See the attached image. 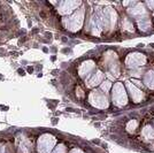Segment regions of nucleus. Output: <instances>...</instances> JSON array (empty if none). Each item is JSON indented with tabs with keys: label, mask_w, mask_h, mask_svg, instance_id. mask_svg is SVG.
<instances>
[{
	"label": "nucleus",
	"mask_w": 154,
	"mask_h": 153,
	"mask_svg": "<svg viewBox=\"0 0 154 153\" xmlns=\"http://www.w3.org/2000/svg\"><path fill=\"white\" fill-rule=\"evenodd\" d=\"M128 13L130 14L131 16H134V17H140L141 15H145V14H146V11H145V8H144L143 5L137 4L135 7L129 8Z\"/></svg>",
	"instance_id": "9d476101"
},
{
	"label": "nucleus",
	"mask_w": 154,
	"mask_h": 153,
	"mask_svg": "<svg viewBox=\"0 0 154 153\" xmlns=\"http://www.w3.org/2000/svg\"><path fill=\"white\" fill-rule=\"evenodd\" d=\"M110 86H112V83L109 82V81H103L101 85H100V88H101V91H105V92H108L109 89H110Z\"/></svg>",
	"instance_id": "2eb2a0df"
},
{
	"label": "nucleus",
	"mask_w": 154,
	"mask_h": 153,
	"mask_svg": "<svg viewBox=\"0 0 154 153\" xmlns=\"http://www.w3.org/2000/svg\"><path fill=\"white\" fill-rule=\"evenodd\" d=\"M70 153H84L83 151H82V150H81V148H72V150H71L70 151Z\"/></svg>",
	"instance_id": "a211bd4d"
},
{
	"label": "nucleus",
	"mask_w": 154,
	"mask_h": 153,
	"mask_svg": "<svg viewBox=\"0 0 154 153\" xmlns=\"http://www.w3.org/2000/svg\"><path fill=\"white\" fill-rule=\"evenodd\" d=\"M138 26H139V29H140L141 31H147L148 29L151 28V21L147 17L138 20Z\"/></svg>",
	"instance_id": "ddd939ff"
},
{
	"label": "nucleus",
	"mask_w": 154,
	"mask_h": 153,
	"mask_svg": "<svg viewBox=\"0 0 154 153\" xmlns=\"http://www.w3.org/2000/svg\"><path fill=\"white\" fill-rule=\"evenodd\" d=\"M58 121H59L58 117H53V119H52V123H53V124H57Z\"/></svg>",
	"instance_id": "4be33fe9"
},
{
	"label": "nucleus",
	"mask_w": 154,
	"mask_h": 153,
	"mask_svg": "<svg viewBox=\"0 0 154 153\" xmlns=\"http://www.w3.org/2000/svg\"><path fill=\"white\" fill-rule=\"evenodd\" d=\"M38 31H39V29H33V30H32V33H37Z\"/></svg>",
	"instance_id": "b1692460"
},
{
	"label": "nucleus",
	"mask_w": 154,
	"mask_h": 153,
	"mask_svg": "<svg viewBox=\"0 0 154 153\" xmlns=\"http://www.w3.org/2000/svg\"><path fill=\"white\" fill-rule=\"evenodd\" d=\"M141 135L147 138V139H154V129L151 126H146V127L143 129Z\"/></svg>",
	"instance_id": "f8f14e48"
},
{
	"label": "nucleus",
	"mask_w": 154,
	"mask_h": 153,
	"mask_svg": "<svg viewBox=\"0 0 154 153\" xmlns=\"http://www.w3.org/2000/svg\"><path fill=\"white\" fill-rule=\"evenodd\" d=\"M0 80H4V77L1 76V75H0Z\"/></svg>",
	"instance_id": "a878e982"
},
{
	"label": "nucleus",
	"mask_w": 154,
	"mask_h": 153,
	"mask_svg": "<svg viewBox=\"0 0 154 153\" xmlns=\"http://www.w3.org/2000/svg\"><path fill=\"white\" fill-rule=\"evenodd\" d=\"M144 83L146 84L149 89H154V70H149L145 74Z\"/></svg>",
	"instance_id": "9b49d317"
},
{
	"label": "nucleus",
	"mask_w": 154,
	"mask_h": 153,
	"mask_svg": "<svg viewBox=\"0 0 154 153\" xmlns=\"http://www.w3.org/2000/svg\"><path fill=\"white\" fill-rule=\"evenodd\" d=\"M96 68V64H94V61H92V60H88V61H85L84 64H81V67H79V69H78V73H79V76L82 77V78H88V77H90L92 74V71L93 69Z\"/></svg>",
	"instance_id": "0eeeda50"
},
{
	"label": "nucleus",
	"mask_w": 154,
	"mask_h": 153,
	"mask_svg": "<svg viewBox=\"0 0 154 153\" xmlns=\"http://www.w3.org/2000/svg\"><path fill=\"white\" fill-rule=\"evenodd\" d=\"M26 71H28L29 74H32V73H33V67H31V66H28V67H26Z\"/></svg>",
	"instance_id": "412c9836"
},
{
	"label": "nucleus",
	"mask_w": 154,
	"mask_h": 153,
	"mask_svg": "<svg viewBox=\"0 0 154 153\" xmlns=\"http://www.w3.org/2000/svg\"><path fill=\"white\" fill-rule=\"evenodd\" d=\"M0 153H9L5 145H0Z\"/></svg>",
	"instance_id": "f3484780"
},
{
	"label": "nucleus",
	"mask_w": 154,
	"mask_h": 153,
	"mask_svg": "<svg viewBox=\"0 0 154 153\" xmlns=\"http://www.w3.org/2000/svg\"><path fill=\"white\" fill-rule=\"evenodd\" d=\"M145 62H146V58L144 54H140V53L129 54L127 60H125L127 67H129V68H137L139 66H144Z\"/></svg>",
	"instance_id": "39448f33"
},
{
	"label": "nucleus",
	"mask_w": 154,
	"mask_h": 153,
	"mask_svg": "<svg viewBox=\"0 0 154 153\" xmlns=\"http://www.w3.org/2000/svg\"><path fill=\"white\" fill-rule=\"evenodd\" d=\"M57 143V138L50 134L42 135L37 142V150L39 153H51Z\"/></svg>",
	"instance_id": "f03ea898"
},
{
	"label": "nucleus",
	"mask_w": 154,
	"mask_h": 153,
	"mask_svg": "<svg viewBox=\"0 0 154 153\" xmlns=\"http://www.w3.org/2000/svg\"><path fill=\"white\" fill-rule=\"evenodd\" d=\"M43 51H44V52H48V48H47V47H44V48H43Z\"/></svg>",
	"instance_id": "393cba45"
},
{
	"label": "nucleus",
	"mask_w": 154,
	"mask_h": 153,
	"mask_svg": "<svg viewBox=\"0 0 154 153\" xmlns=\"http://www.w3.org/2000/svg\"><path fill=\"white\" fill-rule=\"evenodd\" d=\"M81 5V1H61L59 2V13L61 15H67L71 13L74 9H76V7Z\"/></svg>",
	"instance_id": "423d86ee"
},
{
	"label": "nucleus",
	"mask_w": 154,
	"mask_h": 153,
	"mask_svg": "<svg viewBox=\"0 0 154 153\" xmlns=\"http://www.w3.org/2000/svg\"><path fill=\"white\" fill-rule=\"evenodd\" d=\"M17 73H19L20 76H24V75H26V71L22 69V68H19V69H17Z\"/></svg>",
	"instance_id": "6ab92c4d"
},
{
	"label": "nucleus",
	"mask_w": 154,
	"mask_h": 153,
	"mask_svg": "<svg viewBox=\"0 0 154 153\" xmlns=\"http://www.w3.org/2000/svg\"><path fill=\"white\" fill-rule=\"evenodd\" d=\"M147 5L152 11H154V1H147Z\"/></svg>",
	"instance_id": "aec40b11"
},
{
	"label": "nucleus",
	"mask_w": 154,
	"mask_h": 153,
	"mask_svg": "<svg viewBox=\"0 0 154 153\" xmlns=\"http://www.w3.org/2000/svg\"><path fill=\"white\" fill-rule=\"evenodd\" d=\"M137 126H138V122L136 121V120H131L127 124V130H128L129 133H134L136 130V128H137Z\"/></svg>",
	"instance_id": "4468645a"
},
{
	"label": "nucleus",
	"mask_w": 154,
	"mask_h": 153,
	"mask_svg": "<svg viewBox=\"0 0 154 153\" xmlns=\"http://www.w3.org/2000/svg\"><path fill=\"white\" fill-rule=\"evenodd\" d=\"M89 101L92 106L97 108H107L108 107V99L106 95L103 93L101 90L96 89L93 90L89 96Z\"/></svg>",
	"instance_id": "7ed1b4c3"
},
{
	"label": "nucleus",
	"mask_w": 154,
	"mask_h": 153,
	"mask_svg": "<svg viewBox=\"0 0 154 153\" xmlns=\"http://www.w3.org/2000/svg\"><path fill=\"white\" fill-rule=\"evenodd\" d=\"M113 102L116 106L122 107L128 104V97L125 93V90L122 83H116L113 88Z\"/></svg>",
	"instance_id": "20e7f679"
},
{
	"label": "nucleus",
	"mask_w": 154,
	"mask_h": 153,
	"mask_svg": "<svg viewBox=\"0 0 154 153\" xmlns=\"http://www.w3.org/2000/svg\"><path fill=\"white\" fill-rule=\"evenodd\" d=\"M53 153H66V146L60 144L59 146L55 147V150L53 151Z\"/></svg>",
	"instance_id": "dca6fc26"
},
{
	"label": "nucleus",
	"mask_w": 154,
	"mask_h": 153,
	"mask_svg": "<svg viewBox=\"0 0 154 153\" xmlns=\"http://www.w3.org/2000/svg\"><path fill=\"white\" fill-rule=\"evenodd\" d=\"M83 19H84V9L79 8L78 11H76L74 15H71L70 17H64L62 20L63 24L66 28L70 31H77L81 29V27L83 24Z\"/></svg>",
	"instance_id": "f257e3e1"
},
{
	"label": "nucleus",
	"mask_w": 154,
	"mask_h": 153,
	"mask_svg": "<svg viewBox=\"0 0 154 153\" xmlns=\"http://www.w3.org/2000/svg\"><path fill=\"white\" fill-rule=\"evenodd\" d=\"M26 40V37H23V38H21L19 40V44H23V43H24Z\"/></svg>",
	"instance_id": "5701e85b"
},
{
	"label": "nucleus",
	"mask_w": 154,
	"mask_h": 153,
	"mask_svg": "<svg viewBox=\"0 0 154 153\" xmlns=\"http://www.w3.org/2000/svg\"><path fill=\"white\" fill-rule=\"evenodd\" d=\"M103 77H105V74H103V71L98 70L97 73L92 74L90 77H88V81H86L88 84H86V86H88V88H94L98 84L103 83Z\"/></svg>",
	"instance_id": "6e6552de"
},
{
	"label": "nucleus",
	"mask_w": 154,
	"mask_h": 153,
	"mask_svg": "<svg viewBox=\"0 0 154 153\" xmlns=\"http://www.w3.org/2000/svg\"><path fill=\"white\" fill-rule=\"evenodd\" d=\"M127 88H128L129 92H130V95H131V98H132V100L135 102H139L141 101V99H143V92H141V90H139L138 88H136L134 84H131L130 82L127 83Z\"/></svg>",
	"instance_id": "1a4fd4ad"
}]
</instances>
